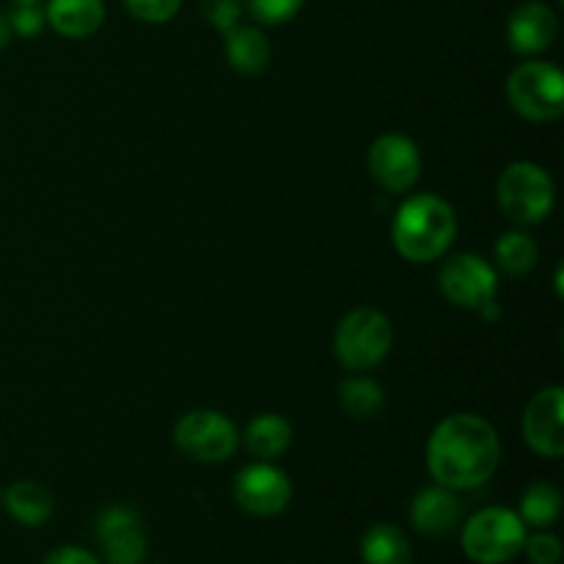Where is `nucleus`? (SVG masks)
<instances>
[{
  "label": "nucleus",
  "instance_id": "obj_1",
  "mask_svg": "<svg viewBox=\"0 0 564 564\" xmlns=\"http://www.w3.org/2000/svg\"><path fill=\"white\" fill-rule=\"evenodd\" d=\"M501 460V444L490 422L474 413L446 416L427 444V468L449 490H474L488 482Z\"/></svg>",
  "mask_w": 564,
  "mask_h": 564
},
{
  "label": "nucleus",
  "instance_id": "obj_2",
  "mask_svg": "<svg viewBox=\"0 0 564 564\" xmlns=\"http://www.w3.org/2000/svg\"><path fill=\"white\" fill-rule=\"evenodd\" d=\"M457 235V215L449 202L433 193L411 196L397 209L391 240L408 262H433L444 257Z\"/></svg>",
  "mask_w": 564,
  "mask_h": 564
},
{
  "label": "nucleus",
  "instance_id": "obj_3",
  "mask_svg": "<svg viewBox=\"0 0 564 564\" xmlns=\"http://www.w3.org/2000/svg\"><path fill=\"white\" fill-rule=\"evenodd\" d=\"M394 345V328L383 312L372 306L352 308L339 323L334 336V352L339 364L350 372L372 369L389 356Z\"/></svg>",
  "mask_w": 564,
  "mask_h": 564
},
{
  "label": "nucleus",
  "instance_id": "obj_4",
  "mask_svg": "<svg viewBox=\"0 0 564 564\" xmlns=\"http://www.w3.org/2000/svg\"><path fill=\"white\" fill-rule=\"evenodd\" d=\"M527 543V523L516 510L488 507L471 516L463 527V551L477 564H507Z\"/></svg>",
  "mask_w": 564,
  "mask_h": 564
},
{
  "label": "nucleus",
  "instance_id": "obj_5",
  "mask_svg": "<svg viewBox=\"0 0 564 564\" xmlns=\"http://www.w3.org/2000/svg\"><path fill=\"white\" fill-rule=\"evenodd\" d=\"M496 202L512 224H540L554 209V182L538 163L518 160L501 171L496 182Z\"/></svg>",
  "mask_w": 564,
  "mask_h": 564
},
{
  "label": "nucleus",
  "instance_id": "obj_6",
  "mask_svg": "<svg viewBox=\"0 0 564 564\" xmlns=\"http://www.w3.org/2000/svg\"><path fill=\"white\" fill-rule=\"evenodd\" d=\"M512 110L529 121H556L564 113V75L549 61H527L507 80Z\"/></svg>",
  "mask_w": 564,
  "mask_h": 564
},
{
  "label": "nucleus",
  "instance_id": "obj_7",
  "mask_svg": "<svg viewBox=\"0 0 564 564\" xmlns=\"http://www.w3.org/2000/svg\"><path fill=\"white\" fill-rule=\"evenodd\" d=\"M174 444L196 463H226L240 444L237 424L220 411H191L176 422Z\"/></svg>",
  "mask_w": 564,
  "mask_h": 564
},
{
  "label": "nucleus",
  "instance_id": "obj_8",
  "mask_svg": "<svg viewBox=\"0 0 564 564\" xmlns=\"http://www.w3.org/2000/svg\"><path fill=\"white\" fill-rule=\"evenodd\" d=\"M438 284L452 306L479 312L490 301H496L499 273L488 259L477 257V253H457V257L446 259V264L441 268Z\"/></svg>",
  "mask_w": 564,
  "mask_h": 564
},
{
  "label": "nucleus",
  "instance_id": "obj_9",
  "mask_svg": "<svg viewBox=\"0 0 564 564\" xmlns=\"http://www.w3.org/2000/svg\"><path fill=\"white\" fill-rule=\"evenodd\" d=\"M231 494H235L237 507L248 516L273 518L284 512L292 501V482L281 468L264 460L242 468L231 485Z\"/></svg>",
  "mask_w": 564,
  "mask_h": 564
},
{
  "label": "nucleus",
  "instance_id": "obj_10",
  "mask_svg": "<svg viewBox=\"0 0 564 564\" xmlns=\"http://www.w3.org/2000/svg\"><path fill=\"white\" fill-rule=\"evenodd\" d=\"M369 174L383 191L405 193L411 191L422 174V154L419 147L408 135H380L369 149Z\"/></svg>",
  "mask_w": 564,
  "mask_h": 564
},
{
  "label": "nucleus",
  "instance_id": "obj_11",
  "mask_svg": "<svg viewBox=\"0 0 564 564\" xmlns=\"http://www.w3.org/2000/svg\"><path fill=\"white\" fill-rule=\"evenodd\" d=\"M523 438L529 449L540 457L564 455V391L562 386H549L532 397L523 413Z\"/></svg>",
  "mask_w": 564,
  "mask_h": 564
},
{
  "label": "nucleus",
  "instance_id": "obj_12",
  "mask_svg": "<svg viewBox=\"0 0 564 564\" xmlns=\"http://www.w3.org/2000/svg\"><path fill=\"white\" fill-rule=\"evenodd\" d=\"M97 538L110 564H141L147 556V534L130 507L105 510L97 521Z\"/></svg>",
  "mask_w": 564,
  "mask_h": 564
},
{
  "label": "nucleus",
  "instance_id": "obj_13",
  "mask_svg": "<svg viewBox=\"0 0 564 564\" xmlns=\"http://www.w3.org/2000/svg\"><path fill=\"white\" fill-rule=\"evenodd\" d=\"M556 31H560V20H556L554 9L545 3H523L518 6L507 22V42H510L512 53L518 55H538L554 44Z\"/></svg>",
  "mask_w": 564,
  "mask_h": 564
},
{
  "label": "nucleus",
  "instance_id": "obj_14",
  "mask_svg": "<svg viewBox=\"0 0 564 564\" xmlns=\"http://www.w3.org/2000/svg\"><path fill=\"white\" fill-rule=\"evenodd\" d=\"M463 518V501L457 499V490L433 485V488L419 490L411 501V523L424 538H444L452 529H457Z\"/></svg>",
  "mask_w": 564,
  "mask_h": 564
},
{
  "label": "nucleus",
  "instance_id": "obj_15",
  "mask_svg": "<svg viewBox=\"0 0 564 564\" xmlns=\"http://www.w3.org/2000/svg\"><path fill=\"white\" fill-rule=\"evenodd\" d=\"M47 25L66 39H86L102 28L105 3L102 0H50Z\"/></svg>",
  "mask_w": 564,
  "mask_h": 564
},
{
  "label": "nucleus",
  "instance_id": "obj_16",
  "mask_svg": "<svg viewBox=\"0 0 564 564\" xmlns=\"http://www.w3.org/2000/svg\"><path fill=\"white\" fill-rule=\"evenodd\" d=\"M226 36V61L235 72L240 75L253 77L262 75L270 64V42L259 28L253 25H235L231 31L224 33Z\"/></svg>",
  "mask_w": 564,
  "mask_h": 564
},
{
  "label": "nucleus",
  "instance_id": "obj_17",
  "mask_svg": "<svg viewBox=\"0 0 564 564\" xmlns=\"http://www.w3.org/2000/svg\"><path fill=\"white\" fill-rule=\"evenodd\" d=\"M3 505L9 516L20 521L22 527H42L55 510L53 494L33 479H20V482L11 485L3 496Z\"/></svg>",
  "mask_w": 564,
  "mask_h": 564
},
{
  "label": "nucleus",
  "instance_id": "obj_18",
  "mask_svg": "<svg viewBox=\"0 0 564 564\" xmlns=\"http://www.w3.org/2000/svg\"><path fill=\"white\" fill-rule=\"evenodd\" d=\"M361 560L364 564H411V540L391 523H375L361 538Z\"/></svg>",
  "mask_w": 564,
  "mask_h": 564
},
{
  "label": "nucleus",
  "instance_id": "obj_19",
  "mask_svg": "<svg viewBox=\"0 0 564 564\" xmlns=\"http://www.w3.org/2000/svg\"><path fill=\"white\" fill-rule=\"evenodd\" d=\"M292 444V427L279 413H262L246 430V446L259 460H273L284 455Z\"/></svg>",
  "mask_w": 564,
  "mask_h": 564
},
{
  "label": "nucleus",
  "instance_id": "obj_20",
  "mask_svg": "<svg viewBox=\"0 0 564 564\" xmlns=\"http://www.w3.org/2000/svg\"><path fill=\"white\" fill-rule=\"evenodd\" d=\"M383 389H380L372 378L352 375V378L341 380L339 383L341 411L350 419H358V422H367V419L378 416V413L383 411Z\"/></svg>",
  "mask_w": 564,
  "mask_h": 564
},
{
  "label": "nucleus",
  "instance_id": "obj_21",
  "mask_svg": "<svg viewBox=\"0 0 564 564\" xmlns=\"http://www.w3.org/2000/svg\"><path fill=\"white\" fill-rule=\"evenodd\" d=\"M494 257L501 273L521 279L538 264V242L527 231H507L494 246Z\"/></svg>",
  "mask_w": 564,
  "mask_h": 564
},
{
  "label": "nucleus",
  "instance_id": "obj_22",
  "mask_svg": "<svg viewBox=\"0 0 564 564\" xmlns=\"http://www.w3.org/2000/svg\"><path fill=\"white\" fill-rule=\"evenodd\" d=\"M560 512H562L560 490L549 482H534L529 485L527 494H523L518 516H521V521L527 523V527L545 529L551 527V523L560 521Z\"/></svg>",
  "mask_w": 564,
  "mask_h": 564
},
{
  "label": "nucleus",
  "instance_id": "obj_23",
  "mask_svg": "<svg viewBox=\"0 0 564 564\" xmlns=\"http://www.w3.org/2000/svg\"><path fill=\"white\" fill-rule=\"evenodd\" d=\"M303 3L306 0H246V9L262 25H284L303 9Z\"/></svg>",
  "mask_w": 564,
  "mask_h": 564
},
{
  "label": "nucleus",
  "instance_id": "obj_24",
  "mask_svg": "<svg viewBox=\"0 0 564 564\" xmlns=\"http://www.w3.org/2000/svg\"><path fill=\"white\" fill-rule=\"evenodd\" d=\"M180 6L182 0H124V9L138 22H149V25H163V22L174 20Z\"/></svg>",
  "mask_w": 564,
  "mask_h": 564
},
{
  "label": "nucleus",
  "instance_id": "obj_25",
  "mask_svg": "<svg viewBox=\"0 0 564 564\" xmlns=\"http://www.w3.org/2000/svg\"><path fill=\"white\" fill-rule=\"evenodd\" d=\"M242 11H246L242 0H202V17L220 33L240 25Z\"/></svg>",
  "mask_w": 564,
  "mask_h": 564
},
{
  "label": "nucleus",
  "instance_id": "obj_26",
  "mask_svg": "<svg viewBox=\"0 0 564 564\" xmlns=\"http://www.w3.org/2000/svg\"><path fill=\"white\" fill-rule=\"evenodd\" d=\"M9 22H11V31H14L17 36L31 39L44 31L47 17H44V9L39 3H22V0H17V6L9 14Z\"/></svg>",
  "mask_w": 564,
  "mask_h": 564
},
{
  "label": "nucleus",
  "instance_id": "obj_27",
  "mask_svg": "<svg viewBox=\"0 0 564 564\" xmlns=\"http://www.w3.org/2000/svg\"><path fill=\"white\" fill-rule=\"evenodd\" d=\"M523 551H527L529 562H532V564H560V560H562V540L556 538V534H549V532L532 534V538L527 534Z\"/></svg>",
  "mask_w": 564,
  "mask_h": 564
},
{
  "label": "nucleus",
  "instance_id": "obj_28",
  "mask_svg": "<svg viewBox=\"0 0 564 564\" xmlns=\"http://www.w3.org/2000/svg\"><path fill=\"white\" fill-rule=\"evenodd\" d=\"M44 564H99V560L91 551L77 549V545H64V549L50 551Z\"/></svg>",
  "mask_w": 564,
  "mask_h": 564
},
{
  "label": "nucleus",
  "instance_id": "obj_29",
  "mask_svg": "<svg viewBox=\"0 0 564 564\" xmlns=\"http://www.w3.org/2000/svg\"><path fill=\"white\" fill-rule=\"evenodd\" d=\"M11 22H9V14H3V11H0V50H6L9 47V42H11Z\"/></svg>",
  "mask_w": 564,
  "mask_h": 564
},
{
  "label": "nucleus",
  "instance_id": "obj_30",
  "mask_svg": "<svg viewBox=\"0 0 564 564\" xmlns=\"http://www.w3.org/2000/svg\"><path fill=\"white\" fill-rule=\"evenodd\" d=\"M22 3H42V0H22Z\"/></svg>",
  "mask_w": 564,
  "mask_h": 564
}]
</instances>
